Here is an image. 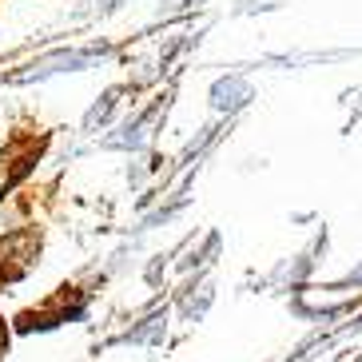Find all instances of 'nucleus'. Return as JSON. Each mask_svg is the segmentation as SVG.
Returning a JSON list of instances; mask_svg holds the SVG:
<instances>
[{
    "mask_svg": "<svg viewBox=\"0 0 362 362\" xmlns=\"http://www.w3.org/2000/svg\"><path fill=\"white\" fill-rule=\"evenodd\" d=\"M8 346V330H4V322H0V351Z\"/></svg>",
    "mask_w": 362,
    "mask_h": 362,
    "instance_id": "1",
    "label": "nucleus"
}]
</instances>
